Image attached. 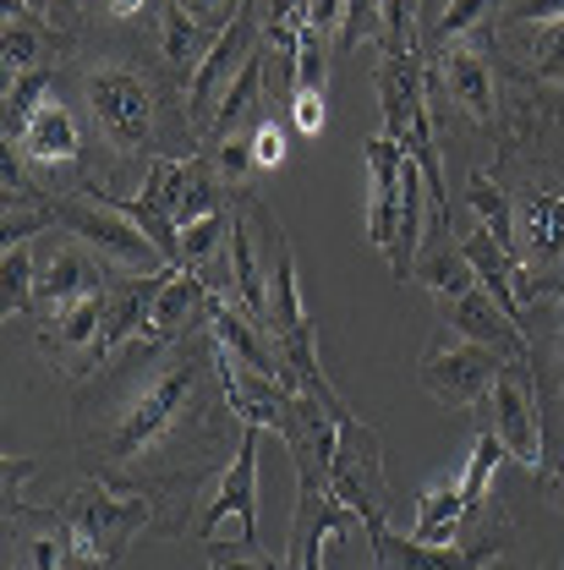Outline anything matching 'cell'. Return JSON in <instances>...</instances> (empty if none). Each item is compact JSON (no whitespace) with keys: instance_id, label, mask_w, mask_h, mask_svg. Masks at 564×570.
Here are the masks:
<instances>
[{"instance_id":"cell-36","label":"cell","mask_w":564,"mask_h":570,"mask_svg":"<svg viewBox=\"0 0 564 570\" xmlns=\"http://www.w3.org/2000/svg\"><path fill=\"white\" fill-rule=\"evenodd\" d=\"M67 570H116V560H88V554H71Z\"/></svg>"},{"instance_id":"cell-14","label":"cell","mask_w":564,"mask_h":570,"mask_svg":"<svg viewBox=\"0 0 564 570\" xmlns=\"http://www.w3.org/2000/svg\"><path fill=\"white\" fill-rule=\"evenodd\" d=\"M378 99H384V138H395L400 148H406L412 116H417V110H427V61H423V45L384 50V67H378Z\"/></svg>"},{"instance_id":"cell-8","label":"cell","mask_w":564,"mask_h":570,"mask_svg":"<svg viewBox=\"0 0 564 570\" xmlns=\"http://www.w3.org/2000/svg\"><path fill=\"white\" fill-rule=\"evenodd\" d=\"M230 193H236V187L214 170L209 159L165 154V159H154V165H148L138 198H148L154 209L165 214V219H176V225H192V219H204V214L230 209Z\"/></svg>"},{"instance_id":"cell-20","label":"cell","mask_w":564,"mask_h":570,"mask_svg":"<svg viewBox=\"0 0 564 570\" xmlns=\"http://www.w3.org/2000/svg\"><path fill=\"white\" fill-rule=\"evenodd\" d=\"M50 45H56V28L39 11H28L22 0H6V77L39 71Z\"/></svg>"},{"instance_id":"cell-31","label":"cell","mask_w":564,"mask_h":570,"mask_svg":"<svg viewBox=\"0 0 564 570\" xmlns=\"http://www.w3.org/2000/svg\"><path fill=\"white\" fill-rule=\"evenodd\" d=\"M253 159H258V170H280V159H285V132H280V121H253Z\"/></svg>"},{"instance_id":"cell-11","label":"cell","mask_w":564,"mask_h":570,"mask_svg":"<svg viewBox=\"0 0 564 570\" xmlns=\"http://www.w3.org/2000/svg\"><path fill=\"white\" fill-rule=\"evenodd\" d=\"M515 209V258L526 275H554L564 264V187L554 181H521V193L509 198Z\"/></svg>"},{"instance_id":"cell-15","label":"cell","mask_w":564,"mask_h":570,"mask_svg":"<svg viewBox=\"0 0 564 570\" xmlns=\"http://www.w3.org/2000/svg\"><path fill=\"white\" fill-rule=\"evenodd\" d=\"M438 307H444V324H449L455 335H466V341H477V346H494V352L509 356V362H532L526 335L504 318V307H498L483 285H472V291H461L455 302H438Z\"/></svg>"},{"instance_id":"cell-26","label":"cell","mask_w":564,"mask_h":570,"mask_svg":"<svg viewBox=\"0 0 564 570\" xmlns=\"http://www.w3.org/2000/svg\"><path fill=\"white\" fill-rule=\"evenodd\" d=\"M329 33H318L313 22L296 28V56H290V88H324L329 82Z\"/></svg>"},{"instance_id":"cell-27","label":"cell","mask_w":564,"mask_h":570,"mask_svg":"<svg viewBox=\"0 0 564 570\" xmlns=\"http://www.w3.org/2000/svg\"><path fill=\"white\" fill-rule=\"evenodd\" d=\"M498 461H504V444H498V433L488 428V433L472 444V461H466V472H461V494H466L472 510H477V504H488V489H494Z\"/></svg>"},{"instance_id":"cell-3","label":"cell","mask_w":564,"mask_h":570,"mask_svg":"<svg viewBox=\"0 0 564 570\" xmlns=\"http://www.w3.org/2000/svg\"><path fill=\"white\" fill-rule=\"evenodd\" d=\"M50 510L71 527L77 554H88V560H116V566H121L127 543L138 538L142 527H154V494H121V489L105 483V478L77 483V489L61 494Z\"/></svg>"},{"instance_id":"cell-5","label":"cell","mask_w":564,"mask_h":570,"mask_svg":"<svg viewBox=\"0 0 564 570\" xmlns=\"http://www.w3.org/2000/svg\"><path fill=\"white\" fill-rule=\"evenodd\" d=\"M367 527V538H373V560L378 570H488L494 560H504V543H509V521L504 515H488L483 521V532L472 538V543H444V549H427L417 538H400V532H389V521L384 515H373V521H362Z\"/></svg>"},{"instance_id":"cell-30","label":"cell","mask_w":564,"mask_h":570,"mask_svg":"<svg viewBox=\"0 0 564 570\" xmlns=\"http://www.w3.org/2000/svg\"><path fill=\"white\" fill-rule=\"evenodd\" d=\"M532 67L543 71V77H554V82H564V22H548L532 39Z\"/></svg>"},{"instance_id":"cell-24","label":"cell","mask_w":564,"mask_h":570,"mask_svg":"<svg viewBox=\"0 0 564 570\" xmlns=\"http://www.w3.org/2000/svg\"><path fill=\"white\" fill-rule=\"evenodd\" d=\"M378 33H384V0H340L335 56H352L362 45H378Z\"/></svg>"},{"instance_id":"cell-2","label":"cell","mask_w":564,"mask_h":570,"mask_svg":"<svg viewBox=\"0 0 564 570\" xmlns=\"http://www.w3.org/2000/svg\"><path fill=\"white\" fill-rule=\"evenodd\" d=\"M82 105L99 127V138L110 142V154L127 159H165V110H159V88L142 71L121 61H93L82 71Z\"/></svg>"},{"instance_id":"cell-32","label":"cell","mask_w":564,"mask_h":570,"mask_svg":"<svg viewBox=\"0 0 564 570\" xmlns=\"http://www.w3.org/2000/svg\"><path fill=\"white\" fill-rule=\"evenodd\" d=\"M498 22H564V0H509Z\"/></svg>"},{"instance_id":"cell-34","label":"cell","mask_w":564,"mask_h":570,"mask_svg":"<svg viewBox=\"0 0 564 570\" xmlns=\"http://www.w3.org/2000/svg\"><path fill=\"white\" fill-rule=\"evenodd\" d=\"M116 22H127V17H138V11H148V0H99Z\"/></svg>"},{"instance_id":"cell-1","label":"cell","mask_w":564,"mask_h":570,"mask_svg":"<svg viewBox=\"0 0 564 570\" xmlns=\"http://www.w3.org/2000/svg\"><path fill=\"white\" fill-rule=\"evenodd\" d=\"M77 444L93 478L148 489H198L241 444V417L230 406L219 346L209 330L176 341H132L110 362L105 390L77 401Z\"/></svg>"},{"instance_id":"cell-18","label":"cell","mask_w":564,"mask_h":570,"mask_svg":"<svg viewBox=\"0 0 564 570\" xmlns=\"http://www.w3.org/2000/svg\"><path fill=\"white\" fill-rule=\"evenodd\" d=\"M241 17V11H236ZM230 17V22H236ZM230 22H209V17H192L181 0H159V61L170 67V77H187L209 61V50L219 45V33Z\"/></svg>"},{"instance_id":"cell-13","label":"cell","mask_w":564,"mask_h":570,"mask_svg":"<svg viewBox=\"0 0 564 570\" xmlns=\"http://www.w3.org/2000/svg\"><path fill=\"white\" fill-rule=\"evenodd\" d=\"M433 88H444V99L455 110H466V121L498 127V94L494 67H488V39H455L433 56Z\"/></svg>"},{"instance_id":"cell-39","label":"cell","mask_w":564,"mask_h":570,"mask_svg":"<svg viewBox=\"0 0 564 570\" xmlns=\"http://www.w3.org/2000/svg\"><path fill=\"white\" fill-rule=\"evenodd\" d=\"M28 11H39V17H50V0H22Z\"/></svg>"},{"instance_id":"cell-21","label":"cell","mask_w":564,"mask_h":570,"mask_svg":"<svg viewBox=\"0 0 564 570\" xmlns=\"http://www.w3.org/2000/svg\"><path fill=\"white\" fill-rule=\"evenodd\" d=\"M466 494H461V478H444V483H433L423 499H417V527H412V538L427 543V549H444V543H455V532H461V521H466Z\"/></svg>"},{"instance_id":"cell-10","label":"cell","mask_w":564,"mask_h":570,"mask_svg":"<svg viewBox=\"0 0 564 570\" xmlns=\"http://www.w3.org/2000/svg\"><path fill=\"white\" fill-rule=\"evenodd\" d=\"M504 362H509V356H498L494 346H477V341H466V335H444V341L423 356V390L438 406H472L477 395L494 390Z\"/></svg>"},{"instance_id":"cell-38","label":"cell","mask_w":564,"mask_h":570,"mask_svg":"<svg viewBox=\"0 0 564 570\" xmlns=\"http://www.w3.org/2000/svg\"><path fill=\"white\" fill-rule=\"evenodd\" d=\"M560 390H564V313H560Z\"/></svg>"},{"instance_id":"cell-25","label":"cell","mask_w":564,"mask_h":570,"mask_svg":"<svg viewBox=\"0 0 564 570\" xmlns=\"http://www.w3.org/2000/svg\"><path fill=\"white\" fill-rule=\"evenodd\" d=\"M0 285H6V302H0V313H6V318H17V313H33V247H28V242L6 247Z\"/></svg>"},{"instance_id":"cell-7","label":"cell","mask_w":564,"mask_h":570,"mask_svg":"<svg viewBox=\"0 0 564 570\" xmlns=\"http://www.w3.org/2000/svg\"><path fill=\"white\" fill-rule=\"evenodd\" d=\"M258 433H264V428H253V423L241 428V444H236V455L225 461V472H219V483H214L204 515L187 527L192 543H214V532H219L225 521H236V527H241V549H264V538H258Z\"/></svg>"},{"instance_id":"cell-37","label":"cell","mask_w":564,"mask_h":570,"mask_svg":"<svg viewBox=\"0 0 564 570\" xmlns=\"http://www.w3.org/2000/svg\"><path fill=\"white\" fill-rule=\"evenodd\" d=\"M548 494H554V504L564 510V461H560V472H548Z\"/></svg>"},{"instance_id":"cell-9","label":"cell","mask_w":564,"mask_h":570,"mask_svg":"<svg viewBox=\"0 0 564 570\" xmlns=\"http://www.w3.org/2000/svg\"><path fill=\"white\" fill-rule=\"evenodd\" d=\"M105 285H110V264L99 253H88L77 236L71 242L56 236L44 253H33V318L93 302V296H105Z\"/></svg>"},{"instance_id":"cell-12","label":"cell","mask_w":564,"mask_h":570,"mask_svg":"<svg viewBox=\"0 0 564 570\" xmlns=\"http://www.w3.org/2000/svg\"><path fill=\"white\" fill-rule=\"evenodd\" d=\"M494 401V433L509 461H521L532 478H543V417H537V390L526 362H504V373L488 390Z\"/></svg>"},{"instance_id":"cell-16","label":"cell","mask_w":564,"mask_h":570,"mask_svg":"<svg viewBox=\"0 0 564 570\" xmlns=\"http://www.w3.org/2000/svg\"><path fill=\"white\" fill-rule=\"evenodd\" d=\"M367 170H373V204H367V242L389 258L395 230H400V170H406V148L395 138H367Z\"/></svg>"},{"instance_id":"cell-40","label":"cell","mask_w":564,"mask_h":570,"mask_svg":"<svg viewBox=\"0 0 564 570\" xmlns=\"http://www.w3.org/2000/svg\"><path fill=\"white\" fill-rule=\"evenodd\" d=\"M214 570H219V566H214Z\"/></svg>"},{"instance_id":"cell-33","label":"cell","mask_w":564,"mask_h":570,"mask_svg":"<svg viewBox=\"0 0 564 570\" xmlns=\"http://www.w3.org/2000/svg\"><path fill=\"white\" fill-rule=\"evenodd\" d=\"M307 22L335 39V33H340V0H307Z\"/></svg>"},{"instance_id":"cell-22","label":"cell","mask_w":564,"mask_h":570,"mask_svg":"<svg viewBox=\"0 0 564 570\" xmlns=\"http://www.w3.org/2000/svg\"><path fill=\"white\" fill-rule=\"evenodd\" d=\"M44 99H50V67L6 77V148H17V138L28 132V121L44 110Z\"/></svg>"},{"instance_id":"cell-35","label":"cell","mask_w":564,"mask_h":570,"mask_svg":"<svg viewBox=\"0 0 564 570\" xmlns=\"http://www.w3.org/2000/svg\"><path fill=\"white\" fill-rule=\"evenodd\" d=\"M50 22H56V28H71V22H77V0H50Z\"/></svg>"},{"instance_id":"cell-6","label":"cell","mask_w":564,"mask_h":570,"mask_svg":"<svg viewBox=\"0 0 564 570\" xmlns=\"http://www.w3.org/2000/svg\"><path fill=\"white\" fill-rule=\"evenodd\" d=\"M258 45H264V11L247 0L241 17L219 33V45L209 50V61L192 71V88H187V127H192L198 138H209L214 116H219V99L230 94V82L241 77V67L258 56Z\"/></svg>"},{"instance_id":"cell-17","label":"cell","mask_w":564,"mask_h":570,"mask_svg":"<svg viewBox=\"0 0 564 570\" xmlns=\"http://www.w3.org/2000/svg\"><path fill=\"white\" fill-rule=\"evenodd\" d=\"M22 165H33V170H77L82 165V132H77V116H71L61 99H44V110L28 121V132L17 138L11 148Z\"/></svg>"},{"instance_id":"cell-4","label":"cell","mask_w":564,"mask_h":570,"mask_svg":"<svg viewBox=\"0 0 564 570\" xmlns=\"http://www.w3.org/2000/svg\"><path fill=\"white\" fill-rule=\"evenodd\" d=\"M56 209H61V230L77 236L88 253H99L110 269H121V275H159V269H170L165 253L116 204H105V198H56Z\"/></svg>"},{"instance_id":"cell-23","label":"cell","mask_w":564,"mask_h":570,"mask_svg":"<svg viewBox=\"0 0 564 570\" xmlns=\"http://www.w3.org/2000/svg\"><path fill=\"white\" fill-rule=\"evenodd\" d=\"M225 236H230V209L204 214V219L181 225V269H198V275H209V264L219 258Z\"/></svg>"},{"instance_id":"cell-28","label":"cell","mask_w":564,"mask_h":570,"mask_svg":"<svg viewBox=\"0 0 564 570\" xmlns=\"http://www.w3.org/2000/svg\"><path fill=\"white\" fill-rule=\"evenodd\" d=\"M498 0H449L444 11H438V22H433V45L444 50V45H455V39H466L477 22H488V11H494Z\"/></svg>"},{"instance_id":"cell-29","label":"cell","mask_w":564,"mask_h":570,"mask_svg":"<svg viewBox=\"0 0 564 570\" xmlns=\"http://www.w3.org/2000/svg\"><path fill=\"white\" fill-rule=\"evenodd\" d=\"M290 121H296L301 138H318L324 121H329V99H324V88H290Z\"/></svg>"},{"instance_id":"cell-19","label":"cell","mask_w":564,"mask_h":570,"mask_svg":"<svg viewBox=\"0 0 564 570\" xmlns=\"http://www.w3.org/2000/svg\"><path fill=\"white\" fill-rule=\"evenodd\" d=\"M61 225V209H56V193L33 187L28 181V165L6 148V247L17 242H33L39 230Z\"/></svg>"}]
</instances>
